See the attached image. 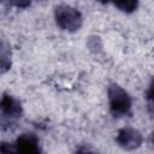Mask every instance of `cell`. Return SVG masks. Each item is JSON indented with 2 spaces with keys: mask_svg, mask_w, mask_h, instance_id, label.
<instances>
[{
  "mask_svg": "<svg viewBox=\"0 0 154 154\" xmlns=\"http://www.w3.org/2000/svg\"><path fill=\"white\" fill-rule=\"evenodd\" d=\"M116 142L118 146L125 150H134L141 147L143 142L142 134L134 128H122L118 130Z\"/></svg>",
  "mask_w": 154,
  "mask_h": 154,
  "instance_id": "obj_4",
  "label": "cell"
},
{
  "mask_svg": "<svg viewBox=\"0 0 154 154\" xmlns=\"http://www.w3.org/2000/svg\"><path fill=\"white\" fill-rule=\"evenodd\" d=\"M23 114V107L18 99L4 93L0 101V123L2 130L10 129L14 125Z\"/></svg>",
  "mask_w": 154,
  "mask_h": 154,
  "instance_id": "obj_3",
  "label": "cell"
},
{
  "mask_svg": "<svg viewBox=\"0 0 154 154\" xmlns=\"http://www.w3.org/2000/svg\"><path fill=\"white\" fill-rule=\"evenodd\" d=\"M16 152L26 153V154H37L41 153L38 137L34 132H24L19 135L14 142Z\"/></svg>",
  "mask_w": 154,
  "mask_h": 154,
  "instance_id": "obj_5",
  "label": "cell"
},
{
  "mask_svg": "<svg viewBox=\"0 0 154 154\" xmlns=\"http://www.w3.org/2000/svg\"><path fill=\"white\" fill-rule=\"evenodd\" d=\"M97 2H100V4H107L109 0H96Z\"/></svg>",
  "mask_w": 154,
  "mask_h": 154,
  "instance_id": "obj_11",
  "label": "cell"
},
{
  "mask_svg": "<svg viewBox=\"0 0 154 154\" xmlns=\"http://www.w3.org/2000/svg\"><path fill=\"white\" fill-rule=\"evenodd\" d=\"M6 5L16 8H26L31 5L34 0H2Z\"/></svg>",
  "mask_w": 154,
  "mask_h": 154,
  "instance_id": "obj_9",
  "label": "cell"
},
{
  "mask_svg": "<svg viewBox=\"0 0 154 154\" xmlns=\"http://www.w3.org/2000/svg\"><path fill=\"white\" fill-rule=\"evenodd\" d=\"M109 112L116 118L131 116V97L125 89L117 83H111L107 89Z\"/></svg>",
  "mask_w": 154,
  "mask_h": 154,
  "instance_id": "obj_1",
  "label": "cell"
},
{
  "mask_svg": "<svg viewBox=\"0 0 154 154\" xmlns=\"http://www.w3.org/2000/svg\"><path fill=\"white\" fill-rule=\"evenodd\" d=\"M150 143H152V146H153V148H154V131H153L152 135H150Z\"/></svg>",
  "mask_w": 154,
  "mask_h": 154,
  "instance_id": "obj_10",
  "label": "cell"
},
{
  "mask_svg": "<svg viewBox=\"0 0 154 154\" xmlns=\"http://www.w3.org/2000/svg\"><path fill=\"white\" fill-rule=\"evenodd\" d=\"M54 19L57 25L65 31L75 32L81 29L83 24L82 13L70 6V5H59L54 8Z\"/></svg>",
  "mask_w": 154,
  "mask_h": 154,
  "instance_id": "obj_2",
  "label": "cell"
},
{
  "mask_svg": "<svg viewBox=\"0 0 154 154\" xmlns=\"http://www.w3.org/2000/svg\"><path fill=\"white\" fill-rule=\"evenodd\" d=\"M0 57H1L0 58L1 73H5L7 70L11 69V51L5 41L1 42V55Z\"/></svg>",
  "mask_w": 154,
  "mask_h": 154,
  "instance_id": "obj_7",
  "label": "cell"
},
{
  "mask_svg": "<svg viewBox=\"0 0 154 154\" xmlns=\"http://www.w3.org/2000/svg\"><path fill=\"white\" fill-rule=\"evenodd\" d=\"M112 4L124 13H132L138 7V0H111Z\"/></svg>",
  "mask_w": 154,
  "mask_h": 154,
  "instance_id": "obj_6",
  "label": "cell"
},
{
  "mask_svg": "<svg viewBox=\"0 0 154 154\" xmlns=\"http://www.w3.org/2000/svg\"><path fill=\"white\" fill-rule=\"evenodd\" d=\"M146 101H147V109L148 113L154 117V77L152 78L148 89L146 91Z\"/></svg>",
  "mask_w": 154,
  "mask_h": 154,
  "instance_id": "obj_8",
  "label": "cell"
}]
</instances>
